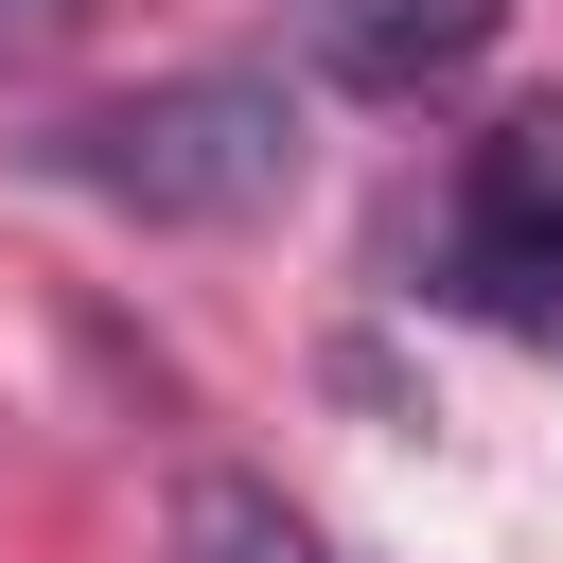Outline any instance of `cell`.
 Listing matches in <instances>:
<instances>
[{"mask_svg":"<svg viewBox=\"0 0 563 563\" xmlns=\"http://www.w3.org/2000/svg\"><path fill=\"white\" fill-rule=\"evenodd\" d=\"M53 176L141 211V229H211V211H264L299 176V106L264 70H158L123 106H70L53 123Z\"/></svg>","mask_w":563,"mask_h":563,"instance_id":"cell-1","label":"cell"},{"mask_svg":"<svg viewBox=\"0 0 563 563\" xmlns=\"http://www.w3.org/2000/svg\"><path fill=\"white\" fill-rule=\"evenodd\" d=\"M440 282H457L475 317H563V106H510V123L457 141Z\"/></svg>","mask_w":563,"mask_h":563,"instance_id":"cell-2","label":"cell"},{"mask_svg":"<svg viewBox=\"0 0 563 563\" xmlns=\"http://www.w3.org/2000/svg\"><path fill=\"white\" fill-rule=\"evenodd\" d=\"M493 18L510 0H317V70L334 88H440L493 53Z\"/></svg>","mask_w":563,"mask_h":563,"instance_id":"cell-3","label":"cell"},{"mask_svg":"<svg viewBox=\"0 0 563 563\" xmlns=\"http://www.w3.org/2000/svg\"><path fill=\"white\" fill-rule=\"evenodd\" d=\"M176 563H334L264 475H194V510H176Z\"/></svg>","mask_w":563,"mask_h":563,"instance_id":"cell-4","label":"cell"},{"mask_svg":"<svg viewBox=\"0 0 563 563\" xmlns=\"http://www.w3.org/2000/svg\"><path fill=\"white\" fill-rule=\"evenodd\" d=\"M88 0H0V53H35V35H70Z\"/></svg>","mask_w":563,"mask_h":563,"instance_id":"cell-5","label":"cell"}]
</instances>
